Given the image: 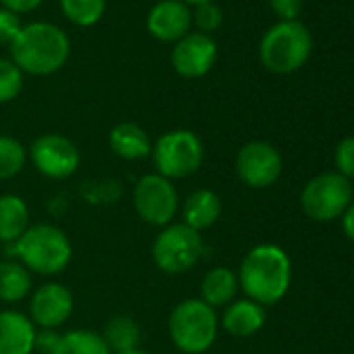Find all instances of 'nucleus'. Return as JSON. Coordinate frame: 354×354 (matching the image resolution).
Listing matches in <instances>:
<instances>
[{
	"label": "nucleus",
	"mask_w": 354,
	"mask_h": 354,
	"mask_svg": "<svg viewBox=\"0 0 354 354\" xmlns=\"http://www.w3.org/2000/svg\"><path fill=\"white\" fill-rule=\"evenodd\" d=\"M71 44L67 34L46 21L24 26L15 42L11 44L13 63L21 73L50 75L69 61Z\"/></svg>",
	"instance_id": "f257e3e1"
},
{
	"label": "nucleus",
	"mask_w": 354,
	"mask_h": 354,
	"mask_svg": "<svg viewBox=\"0 0 354 354\" xmlns=\"http://www.w3.org/2000/svg\"><path fill=\"white\" fill-rule=\"evenodd\" d=\"M290 279L292 267L288 254L279 246L261 244L244 257L238 283L250 300L259 304H275L286 296Z\"/></svg>",
	"instance_id": "f03ea898"
},
{
	"label": "nucleus",
	"mask_w": 354,
	"mask_h": 354,
	"mask_svg": "<svg viewBox=\"0 0 354 354\" xmlns=\"http://www.w3.org/2000/svg\"><path fill=\"white\" fill-rule=\"evenodd\" d=\"M15 252L26 269L40 275H57L65 271L73 257L67 234L48 223L28 227V232L15 242Z\"/></svg>",
	"instance_id": "7ed1b4c3"
},
{
	"label": "nucleus",
	"mask_w": 354,
	"mask_h": 354,
	"mask_svg": "<svg viewBox=\"0 0 354 354\" xmlns=\"http://www.w3.org/2000/svg\"><path fill=\"white\" fill-rule=\"evenodd\" d=\"M217 315L215 308L201 298L180 302L169 317V335L177 350L186 354L207 352L217 337Z\"/></svg>",
	"instance_id": "20e7f679"
},
{
	"label": "nucleus",
	"mask_w": 354,
	"mask_h": 354,
	"mask_svg": "<svg viewBox=\"0 0 354 354\" xmlns=\"http://www.w3.org/2000/svg\"><path fill=\"white\" fill-rule=\"evenodd\" d=\"M313 50L310 32L300 21H281L273 26L261 42V63L271 73H292L300 69Z\"/></svg>",
	"instance_id": "39448f33"
},
{
	"label": "nucleus",
	"mask_w": 354,
	"mask_h": 354,
	"mask_svg": "<svg viewBox=\"0 0 354 354\" xmlns=\"http://www.w3.org/2000/svg\"><path fill=\"white\" fill-rule=\"evenodd\" d=\"M150 154L158 175L167 177V180H184L201 169L205 148L194 131L173 129L154 142Z\"/></svg>",
	"instance_id": "423d86ee"
},
{
	"label": "nucleus",
	"mask_w": 354,
	"mask_h": 354,
	"mask_svg": "<svg viewBox=\"0 0 354 354\" xmlns=\"http://www.w3.org/2000/svg\"><path fill=\"white\" fill-rule=\"evenodd\" d=\"M203 257V238L184 223H169L152 244L154 265L171 275L190 271Z\"/></svg>",
	"instance_id": "0eeeda50"
},
{
	"label": "nucleus",
	"mask_w": 354,
	"mask_h": 354,
	"mask_svg": "<svg viewBox=\"0 0 354 354\" xmlns=\"http://www.w3.org/2000/svg\"><path fill=\"white\" fill-rule=\"evenodd\" d=\"M302 209L315 221H331L352 205V186L339 173H323L302 190Z\"/></svg>",
	"instance_id": "6e6552de"
},
{
	"label": "nucleus",
	"mask_w": 354,
	"mask_h": 354,
	"mask_svg": "<svg viewBox=\"0 0 354 354\" xmlns=\"http://www.w3.org/2000/svg\"><path fill=\"white\" fill-rule=\"evenodd\" d=\"M177 207H180V198L171 180L158 173L140 177L133 188V209L144 223L167 227L173 221Z\"/></svg>",
	"instance_id": "1a4fd4ad"
},
{
	"label": "nucleus",
	"mask_w": 354,
	"mask_h": 354,
	"mask_svg": "<svg viewBox=\"0 0 354 354\" xmlns=\"http://www.w3.org/2000/svg\"><path fill=\"white\" fill-rule=\"evenodd\" d=\"M32 162L50 180H65L80 169L82 156L77 146L61 133H44L30 148Z\"/></svg>",
	"instance_id": "9d476101"
},
{
	"label": "nucleus",
	"mask_w": 354,
	"mask_h": 354,
	"mask_svg": "<svg viewBox=\"0 0 354 354\" xmlns=\"http://www.w3.org/2000/svg\"><path fill=\"white\" fill-rule=\"evenodd\" d=\"M236 171L246 186L267 188L281 175V156L277 148L267 142H250L238 152Z\"/></svg>",
	"instance_id": "9b49d317"
},
{
	"label": "nucleus",
	"mask_w": 354,
	"mask_h": 354,
	"mask_svg": "<svg viewBox=\"0 0 354 354\" xmlns=\"http://www.w3.org/2000/svg\"><path fill=\"white\" fill-rule=\"evenodd\" d=\"M217 61V44L211 36L194 32L177 40L171 53L173 69L186 80H198L207 75Z\"/></svg>",
	"instance_id": "f8f14e48"
},
{
	"label": "nucleus",
	"mask_w": 354,
	"mask_h": 354,
	"mask_svg": "<svg viewBox=\"0 0 354 354\" xmlns=\"http://www.w3.org/2000/svg\"><path fill=\"white\" fill-rule=\"evenodd\" d=\"M30 313L34 325L46 329L59 327L73 313V296L63 283H44L32 296Z\"/></svg>",
	"instance_id": "ddd939ff"
},
{
	"label": "nucleus",
	"mask_w": 354,
	"mask_h": 354,
	"mask_svg": "<svg viewBox=\"0 0 354 354\" xmlns=\"http://www.w3.org/2000/svg\"><path fill=\"white\" fill-rule=\"evenodd\" d=\"M192 26V11L182 0H160L156 3L148 17L146 28L150 36H154L160 42H177L186 34H190Z\"/></svg>",
	"instance_id": "4468645a"
},
{
	"label": "nucleus",
	"mask_w": 354,
	"mask_h": 354,
	"mask_svg": "<svg viewBox=\"0 0 354 354\" xmlns=\"http://www.w3.org/2000/svg\"><path fill=\"white\" fill-rule=\"evenodd\" d=\"M38 344L36 325L17 310L0 313V354H32Z\"/></svg>",
	"instance_id": "2eb2a0df"
},
{
	"label": "nucleus",
	"mask_w": 354,
	"mask_h": 354,
	"mask_svg": "<svg viewBox=\"0 0 354 354\" xmlns=\"http://www.w3.org/2000/svg\"><path fill=\"white\" fill-rule=\"evenodd\" d=\"M111 150L125 160H140L146 158L152 152V140L150 136L136 123H119L111 129L109 136Z\"/></svg>",
	"instance_id": "dca6fc26"
},
{
	"label": "nucleus",
	"mask_w": 354,
	"mask_h": 354,
	"mask_svg": "<svg viewBox=\"0 0 354 354\" xmlns=\"http://www.w3.org/2000/svg\"><path fill=\"white\" fill-rule=\"evenodd\" d=\"M265 325V308L254 300H236L223 315V327L236 337H248Z\"/></svg>",
	"instance_id": "f3484780"
},
{
	"label": "nucleus",
	"mask_w": 354,
	"mask_h": 354,
	"mask_svg": "<svg viewBox=\"0 0 354 354\" xmlns=\"http://www.w3.org/2000/svg\"><path fill=\"white\" fill-rule=\"evenodd\" d=\"M221 215V198L213 190H196L188 196L184 205V225L194 232L209 230L217 223Z\"/></svg>",
	"instance_id": "a211bd4d"
},
{
	"label": "nucleus",
	"mask_w": 354,
	"mask_h": 354,
	"mask_svg": "<svg viewBox=\"0 0 354 354\" xmlns=\"http://www.w3.org/2000/svg\"><path fill=\"white\" fill-rule=\"evenodd\" d=\"M30 227V211L24 198L15 194L0 196V240L17 242Z\"/></svg>",
	"instance_id": "6ab92c4d"
},
{
	"label": "nucleus",
	"mask_w": 354,
	"mask_h": 354,
	"mask_svg": "<svg viewBox=\"0 0 354 354\" xmlns=\"http://www.w3.org/2000/svg\"><path fill=\"white\" fill-rule=\"evenodd\" d=\"M238 277L227 267H215L211 269L203 283H201V300L209 306H225L234 300L238 292Z\"/></svg>",
	"instance_id": "aec40b11"
},
{
	"label": "nucleus",
	"mask_w": 354,
	"mask_h": 354,
	"mask_svg": "<svg viewBox=\"0 0 354 354\" xmlns=\"http://www.w3.org/2000/svg\"><path fill=\"white\" fill-rule=\"evenodd\" d=\"M50 354H111L102 333L92 329H73L55 339Z\"/></svg>",
	"instance_id": "412c9836"
},
{
	"label": "nucleus",
	"mask_w": 354,
	"mask_h": 354,
	"mask_svg": "<svg viewBox=\"0 0 354 354\" xmlns=\"http://www.w3.org/2000/svg\"><path fill=\"white\" fill-rule=\"evenodd\" d=\"M32 290V275L21 263H0V300L19 302Z\"/></svg>",
	"instance_id": "4be33fe9"
},
{
	"label": "nucleus",
	"mask_w": 354,
	"mask_h": 354,
	"mask_svg": "<svg viewBox=\"0 0 354 354\" xmlns=\"http://www.w3.org/2000/svg\"><path fill=\"white\" fill-rule=\"evenodd\" d=\"M102 339L106 342L111 354L127 352V350H133V348L138 346L140 327H138V323H136L131 317L119 315V317H113V319L104 325Z\"/></svg>",
	"instance_id": "5701e85b"
},
{
	"label": "nucleus",
	"mask_w": 354,
	"mask_h": 354,
	"mask_svg": "<svg viewBox=\"0 0 354 354\" xmlns=\"http://www.w3.org/2000/svg\"><path fill=\"white\" fill-rule=\"evenodd\" d=\"M61 9L71 24L90 28L102 19L106 0H61Z\"/></svg>",
	"instance_id": "b1692460"
},
{
	"label": "nucleus",
	"mask_w": 354,
	"mask_h": 354,
	"mask_svg": "<svg viewBox=\"0 0 354 354\" xmlns=\"http://www.w3.org/2000/svg\"><path fill=\"white\" fill-rule=\"evenodd\" d=\"M28 152L19 140L0 136V180H11L26 167Z\"/></svg>",
	"instance_id": "393cba45"
},
{
	"label": "nucleus",
	"mask_w": 354,
	"mask_h": 354,
	"mask_svg": "<svg viewBox=\"0 0 354 354\" xmlns=\"http://www.w3.org/2000/svg\"><path fill=\"white\" fill-rule=\"evenodd\" d=\"M21 88H24L21 69L13 61L0 59V104L15 100Z\"/></svg>",
	"instance_id": "a878e982"
},
{
	"label": "nucleus",
	"mask_w": 354,
	"mask_h": 354,
	"mask_svg": "<svg viewBox=\"0 0 354 354\" xmlns=\"http://www.w3.org/2000/svg\"><path fill=\"white\" fill-rule=\"evenodd\" d=\"M192 24L198 28L201 34L211 36L215 30L221 28L223 24V13L215 3H207V5H198L192 13Z\"/></svg>",
	"instance_id": "bb28decb"
},
{
	"label": "nucleus",
	"mask_w": 354,
	"mask_h": 354,
	"mask_svg": "<svg viewBox=\"0 0 354 354\" xmlns=\"http://www.w3.org/2000/svg\"><path fill=\"white\" fill-rule=\"evenodd\" d=\"M335 165L339 169V175H344L346 180L354 177V136L346 138L337 144L335 148Z\"/></svg>",
	"instance_id": "cd10ccee"
},
{
	"label": "nucleus",
	"mask_w": 354,
	"mask_h": 354,
	"mask_svg": "<svg viewBox=\"0 0 354 354\" xmlns=\"http://www.w3.org/2000/svg\"><path fill=\"white\" fill-rule=\"evenodd\" d=\"M21 19L19 15L7 11V9H0V44H13L15 38L21 32Z\"/></svg>",
	"instance_id": "c85d7f7f"
},
{
	"label": "nucleus",
	"mask_w": 354,
	"mask_h": 354,
	"mask_svg": "<svg viewBox=\"0 0 354 354\" xmlns=\"http://www.w3.org/2000/svg\"><path fill=\"white\" fill-rule=\"evenodd\" d=\"M273 13L281 19V21H296V17L302 11L304 0H269Z\"/></svg>",
	"instance_id": "c756f323"
},
{
	"label": "nucleus",
	"mask_w": 354,
	"mask_h": 354,
	"mask_svg": "<svg viewBox=\"0 0 354 354\" xmlns=\"http://www.w3.org/2000/svg\"><path fill=\"white\" fill-rule=\"evenodd\" d=\"M3 3V9L15 13V15H24V13H32L36 7H40L42 0H0Z\"/></svg>",
	"instance_id": "7c9ffc66"
},
{
	"label": "nucleus",
	"mask_w": 354,
	"mask_h": 354,
	"mask_svg": "<svg viewBox=\"0 0 354 354\" xmlns=\"http://www.w3.org/2000/svg\"><path fill=\"white\" fill-rule=\"evenodd\" d=\"M344 232H346V236L354 242V205H350V207L344 211Z\"/></svg>",
	"instance_id": "2f4dec72"
},
{
	"label": "nucleus",
	"mask_w": 354,
	"mask_h": 354,
	"mask_svg": "<svg viewBox=\"0 0 354 354\" xmlns=\"http://www.w3.org/2000/svg\"><path fill=\"white\" fill-rule=\"evenodd\" d=\"M184 5H192V7H198V5H207V3H215V0H182Z\"/></svg>",
	"instance_id": "473e14b6"
},
{
	"label": "nucleus",
	"mask_w": 354,
	"mask_h": 354,
	"mask_svg": "<svg viewBox=\"0 0 354 354\" xmlns=\"http://www.w3.org/2000/svg\"><path fill=\"white\" fill-rule=\"evenodd\" d=\"M117 354H148V352H144V350H138V348H133V350H127V352H117Z\"/></svg>",
	"instance_id": "72a5a7b5"
}]
</instances>
